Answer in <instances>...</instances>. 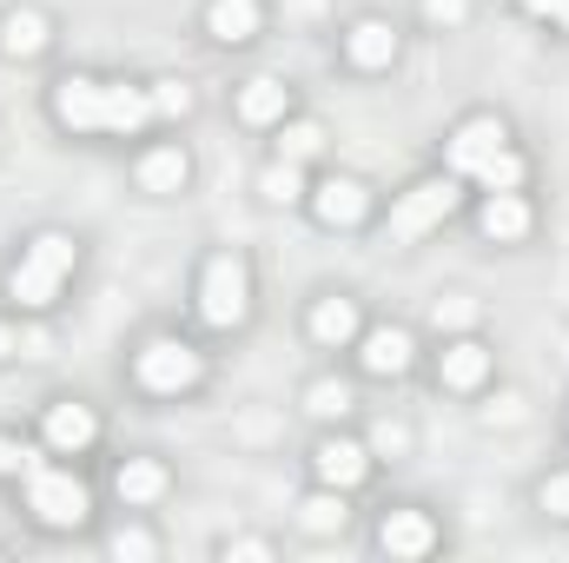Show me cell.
Masks as SVG:
<instances>
[{"instance_id":"cell-1","label":"cell","mask_w":569,"mask_h":563,"mask_svg":"<svg viewBox=\"0 0 569 563\" xmlns=\"http://www.w3.org/2000/svg\"><path fill=\"white\" fill-rule=\"evenodd\" d=\"M67 273H73V239H67V233H40V239L27 246V259L13 266L7 292H13L20 305H47V298L60 292Z\"/></svg>"},{"instance_id":"cell-23","label":"cell","mask_w":569,"mask_h":563,"mask_svg":"<svg viewBox=\"0 0 569 563\" xmlns=\"http://www.w3.org/2000/svg\"><path fill=\"white\" fill-rule=\"evenodd\" d=\"M298 524H305L311 537H331V531H345V497H331V491L305 497V504H298Z\"/></svg>"},{"instance_id":"cell-10","label":"cell","mask_w":569,"mask_h":563,"mask_svg":"<svg viewBox=\"0 0 569 563\" xmlns=\"http://www.w3.org/2000/svg\"><path fill=\"white\" fill-rule=\"evenodd\" d=\"M378 544H385L391 557H425L430 544H437V531H430L425 511H391L385 531H378Z\"/></svg>"},{"instance_id":"cell-16","label":"cell","mask_w":569,"mask_h":563,"mask_svg":"<svg viewBox=\"0 0 569 563\" xmlns=\"http://www.w3.org/2000/svg\"><path fill=\"white\" fill-rule=\"evenodd\" d=\"M483 378H490V352H483V345L463 338V345L443 352V385H450V392H477Z\"/></svg>"},{"instance_id":"cell-38","label":"cell","mask_w":569,"mask_h":563,"mask_svg":"<svg viewBox=\"0 0 569 563\" xmlns=\"http://www.w3.org/2000/svg\"><path fill=\"white\" fill-rule=\"evenodd\" d=\"M523 7H530V13H543V20H557V13H563V0H523Z\"/></svg>"},{"instance_id":"cell-30","label":"cell","mask_w":569,"mask_h":563,"mask_svg":"<svg viewBox=\"0 0 569 563\" xmlns=\"http://www.w3.org/2000/svg\"><path fill=\"white\" fill-rule=\"evenodd\" d=\"M537 504H543L550 517H569V471H557V477H543V491H537Z\"/></svg>"},{"instance_id":"cell-31","label":"cell","mask_w":569,"mask_h":563,"mask_svg":"<svg viewBox=\"0 0 569 563\" xmlns=\"http://www.w3.org/2000/svg\"><path fill=\"white\" fill-rule=\"evenodd\" d=\"M152 551H159V544H152V537H146V531H120V537H113V557L127 563V557H152Z\"/></svg>"},{"instance_id":"cell-13","label":"cell","mask_w":569,"mask_h":563,"mask_svg":"<svg viewBox=\"0 0 569 563\" xmlns=\"http://www.w3.org/2000/svg\"><path fill=\"white\" fill-rule=\"evenodd\" d=\"M345 53H351L358 67H391V60H398V33H391L385 20H358L351 40H345Z\"/></svg>"},{"instance_id":"cell-4","label":"cell","mask_w":569,"mask_h":563,"mask_svg":"<svg viewBox=\"0 0 569 563\" xmlns=\"http://www.w3.org/2000/svg\"><path fill=\"white\" fill-rule=\"evenodd\" d=\"M457 206V186L450 179H425V186H411L405 199H398V213H391V226H385V239L391 246H411V239H425L430 226L443 219Z\"/></svg>"},{"instance_id":"cell-27","label":"cell","mask_w":569,"mask_h":563,"mask_svg":"<svg viewBox=\"0 0 569 563\" xmlns=\"http://www.w3.org/2000/svg\"><path fill=\"white\" fill-rule=\"evenodd\" d=\"M259 192H266V199H279V206H291V199H298V166H291V159H279V166H266Z\"/></svg>"},{"instance_id":"cell-12","label":"cell","mask_w":569,"mask_h":563,"mask_svg":"<svg viewBox=\"0 0 569 563\" xmlns=\"http://www.w3.org/2000/svg\"><path fill=\"white\" fill-rule=\"evenodd\" d=\"M146 120H152V93H140V87H107V113H100L107 134H140Z\"/></svg>"},{"instance_id":"cell-24","label":"cell","mask_w":569,"mask_h":563,"mask_svg":"<svg viewBox=\"0 0 569 563\" xmlns=\"http://www.w3.org/2000/svg\"><path fill=\"white\" fill-rule=\"evenodd\" d=\"M477 179H483V192H517V186H523V159L503 146V152H490V159L477 166Z\"/></svg>"},{"instance_id":"cell-5","label":"cell","mask_w":569,"mask_h":563,"mask_svg":"<svg viewBox=\"0 0 569 563\" xmlns=\"http://www.w3.org/2000/svg\"><path fill=\"white\" fill-rule=\"evenodd\" d=\"M140 385L146 392H159V398L192 392V385H199V352L179 345V338H152V345L140 352Z\"/></svg>"},{"instance_id":"cell-35","label":"cell","mask_w":569,"mask_h":563,"mask_svg":"<svg viewBox=\"0 0 569 563\" xmlns=\"http://www.w3.org/2000/svg\"><path fill=\"white\" fill-rule=\"evenodd\" d=\"M405 444H411V431H405V424H378V451H385V457H391V451H405Z\"/></svg>"},{"instance_id":"cell-15","label":"cell","mask_w":569,"mask_h":563,"mask_svg":"<svg viewBox=\"0 0 569 563\" xmlns=\"http://www.w3.org/2000/svg\"><path fill=\"white\" fill-rule=\"evenodd\" d=\"M311 338H318V345H351V338H358V305H351V298H318Z\"/></svg>"},{"instance_id":"cell-29","label":"cell","mask_w":569,"mask_h":563,"mask_svg":"<svg viewBox=\"0 0 569 563\" xmlns=\"http://www.w3.org/2000/svg\"><path fill=\"white\" fill-rule=\"evenodd\" d=\"M477 325V298H437V332H463Z\"/></svg>"},{"instance_id":"cell-34","label":"cell","mask_w":569,"mask_h":563,"mask_svg":"<svg viewBox=\"0 0 569 563\" xmlns=\"http://www.w3.org/2000/svg\"><path fill=\"white\" fill-rule=\"evenodd\" d=\"M27 464H33V457H27L13 437H0V477H13V471H27Z\"/></svg>"},{"instance_id":"cell-25","label":"cell","mask_w":569,"mask_h":563,"mask_svg":"<svg viewBox=\"0 0 569 563\" xmlns=\"http://www.w3.org/2000/svg\"><path fill=\"white\" fill-rule=\"evenodd\" d=\"M305 412H311V418H345V412H351V385H338V378H318V385L305 392Z\"/></svg>"},{"instance_id":"cell-18","label":"cell","mask_w":569,"mask_h":563,"mask_svg":"<svg viewBox=\"0 0 569 563\" xmlns=\"http://www.w3.org/2000/svg\"><path fill=\"white\" fill-rule=\"evenodd\" d=\"M483 233H490V239H523V233H530V206H523L517 192H490V199H483Z\"/></svg>"},{"instance_id":"cell-33","label":"cell","mask_w":569,"mask_h":563,"mask_svg":"<svg viewBox=\"0 0 569 563\" xmlns=\"http://www.w3.org/2000/svg\"><path fill=\"white\" fill-rule=\"evenodd\" d=\"M517 418H523V398H517V392H510V398H497V405L483 412V424H517Z\"/></svg>"},{"instance_id":"cell-7","label":"cell","mask_w":569,"mask_h":563,"mask_svg":"<svg viewBox=\"0 0 569 563\" xmlns=\"http://www.w3.org/2000/svg\"><path fill=\"white\" fill-rule=\"evenodd\" d=\"M510 134H503V120L497 113H477V120H463L457 134H450V172H477L490 152H503Z\"/></svg>"},{"instance_id":"cell-17","label":"cell","mask_w":569,"mask_h":563,"mask_svg":"<svg viewBox=\"0 0 569 563\" xmlns=\"http://www.w3.org/2000/svg\"><path fill=\"white\" fill-rule=\"evenodd\" d=\"M206 27H212L226 47H239V40H252V33H259V0H212Z\"/></svg>"},{"instance_id":"cell-11","label":"cell","mask_w":569,"mask_h":563,"mask_svg":"<svg viewBox=\"0 0 569 563\" xmlns=\"http://www.w3.org/2000/svg\"><path fill=\"white\" fill-rule=\"evenodd\" d=\"M93 437H100V418H93L87 405H73V398H67V405H53V412H47V444H53V451H87Z\"/></svg>"},{"instance_id":"cell-6","label":"cell","mask_w":569,"mask_h":563,"mask_svg":"<svg viewBox=\"0 0 569 563\" xmlns=\"http://www.w3.org/2000/svg\"><path fill=\"white\" fill-rule=\"evenodd\" d=\"M53 113H60V127L93 134V127H100V113H107V87H100V80H87V73H67V80L53 87Z\"/></svg>"},{"instance_id":"cell-39","label":"cell","mask_w":569,"mask_h":563,"mask_svg":"<svg viewBox=\"0 0 569 563\" xmlns=\"http://www.w3.org/2000/svg\"><path fill=\"white\" fill-rule=\"evenodd\" d=\"M7 352H20V345H13V332H7V325H0V358H7Z\"/></svg>"},{"instance_id":"cell-26","label":"cell","mask_w":569,"mask_h":563,"mask_svg":"<svg viewBox=\"0 0 569 563\" xmlns=\"http://www.w3.org/2000/svg\"><path fill=\"white\" fill-rule=\"evenodd\" d=\"M318 146H325V134H318L311 120H291V127L279 134V159H291V166H298V159H311Z\"/></svg>"},{"instance_id":"cell-2","label":"cell","mask_w":569,"mask_h":563,"mask_svg":"<svg viewBox=\"0 0 569 563\" xmlns=\"http://www.w3.org/2000/svg\"><path fill=\"white\" fill-rule=\"evenodd\" d=\"M20 477H27V511H33L40 524H53V531H67V524H87V484H80L73 471L27 464Z\"/></svg>"},{"instance_id":"cell-22","label":"cell","mask_w":569,"mask_h":563,"mask_svg":"<svg viewBox=\"0 0 569 563\" xmlns=\"http://www.w3.org/2000/svg\"><path fill=\"white\" fill-rule=\"evenodd\" d=\"M166 491V471L152 464V457H133V464H120V497L127 504H152Z\"/></svg>"},{"instance_id":"cell-14","label":"cell","mask_w":569,"mask_h":563,"mask_svg":"<svg viewBox=\"0 0 569 563\" xmlns=\"http://www.w3.org/2000/svg\"><path fill=\"white\" fill-rule=\"evenodd\" d=\"M405 365H411V332H398V325H378V332L365 338V372L391 378V372H405Z\"/></svg>"},{"instance_id":"cell-36","label":"cell","mask_w":569,"mask_h":563,"mask_svg":"<svg viewBox=\"0 0 569 563\" xmlns=\"http://www.w3.org/2000/svg\"><path fill=\"white\" fill-rule=\"evenodd\" d=\"M226 557H246V563H266L272 551L259 544V537H239V544H226Z\"/></svg>"},{"instance_id":"cell-3","label":"cell","mask_w":569,"mask_h":563,"mask_svg":"<svg viewBox=\"0 0 569 563\" xmlns=\"http://www.w3.org/2000/svg\"><path fill=\"white\" fill-rule=\"evenodd\" d=\"M246 305H252V279H246V259L239 253H219L212 266H206V279H199V312H206V325H239L246 318Z\"/></svg>"},{"instance_id":"cell-20","label":"cell","mask_w":569,"mask_h":563,"mask_svg":"<svg viewBox=\"0 0 569 563\" xmlns=\"http://www.w3.org/2000/svg\"><path fill=\"white\" fill-rule=\"evenodd\" d=\"M40 47H47V20H40V13H7V20H0V53L33 60Z\"/></svg>"},{"instance_id":"cell-19","label":"cell","mask_w":569,"mask_h":563,"mask_svg":"<svg viewBox=\"0 0 569 563\" xmlns=\"http://www.w3.org/2000/svg\"><path fill=\"white\" fill-rule=\"evenodd\" d=\"M140 186L146 192H179L186 186V152L179 146H152L140 159Z\"/></svg>"},{"instance_id":"cell-9","label":"cell","mask_w":569,"mask_h":563,"mask_svg":"<svg viewBox=\"0 0 569 563\" xmlns=\"http://www.w3.org/2000/svg\"><path fill=\"white\" fill-rule=\"evenodd\" d=\"M365 206H371V192H365L358 179H325V186H318V199H311V213H318L325 226H358V219H365Z\"/></svg>"},{"instance_id":"cell-21","label":"cell","mask_w":569,"mask_h":563,"mask_svg":"<svg viewBox=\"0 0 569 563\" xmlns=\"http://www.w3.org/2000/svg\"><path fill=\"white\" fill-rule=\"evenodd\" d=\"M239 113H246L252 127H272V120H284V80H252V87L239 93Z\"/></svg>"},{"instance_id":"cell-8","label":"cell","mask_w":569,"mask_h":563,"mask_svg":"<svg viewBox=\"0 0 569 563\" xmlns=\"http://www.w3.org/2000/svg\"><path fill=\"white\" fill-rule=\"evenodd\" d=\"M311 464H318V477H325L331 491H351V484H365V471H371V451H365V444H351V437H325Z\"/></svg>"},{"instance_id":"cell-28","label":"cell","mask_w":569,"mask_h":563,"mask_svg":"<svg viewBox=\"0 0 569 563\" xmlns=\"http://www.w3.org/2000/svg\"><path fill=\"white\" fill-rule=\"evenodd\" d=\"M152 113H172V120L192 113V87H186V80H159V87H152Z\"/></svg>"},{"instance_id":"cell-37","label":"cell","mask_w":569,"mask_h":563,"mask_svg":"<svg viewBox=\"0 0 569 563\" xmlns=\"http://www.w3.org/2000/svg\"><path fill=\"white\" fill-rule=\"evenodd\" d=\"M20 352H27V358H47V352H53V338H47V332H27V338H20Z\"/></svg>"},{"instance_id":"cell-40","label":"cell","mask_w":569,"mask_h":563,"mask_svg":"<svg viewBox=\"0 0 569 563\" xmlns=\"http://www.w3.org/2000/svg\"><path fill=\"white\" fill-rule=\"evenodd\" d=\"M557 20H563V27H569V0H563V13H557Z\"/></svg>"},{"instance_id":"cell-32","label":"cell","mask_w":569,"mask_h":563,"mask_svg":"<svg viewBox=\"0 0 569 563\" xmlns=\"http://www.w3.org/2000/svg\"><path fill=\"white\" fill-rule=\"evenodd\" d=\"M425 13L430 20H443V27H457V20L470 13V0H425Z\"/></svg>"}]
</instances>
